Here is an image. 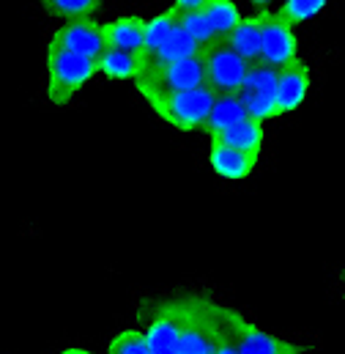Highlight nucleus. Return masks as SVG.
I'll return each instance as SVG.
<instances>
[{"label": "nucleus", "mask_w": 345, "mask_h": 354, "mask_svg": "<svg viewBox=\"0 0 345 354\" xmlns=\"http://www.w3.org/2000/svg\"><path fill=\"white\" fill-rule=\"evenodd\" d=\"M178 25H181V28L186 30V36H189L195 44H200V47H206V44H211V41L217 39L203 11H186V14H178Z\"/></svg>", "instance_id": "20"}, {"label": "nucleus", "mask_w": 345, "mask_h": 354, "mask_svg": "<svg viewBox=\"0 0 345 354\" xmlns=\"http://www.w3.org/2000/svg\"><path fill=\"white\" fill-rule=\"evenodd\" d=\"M52 41H58L61 47L77 53V55H86V58H99L104 53V33H101V22H93V17L86 19H69L63 22L52 36Z\"/></svg>", "instance_id": "9"}, {"label": "nucleus", "mask_w": 345, "mask_h": 354, "mask_svg": "<svg viewBox=\"0 0 345 354\" xmlns=\"http://www.w3.org/2000/svg\"><path fill=\"white\" fill-rule=\"evenodd\" d=\"M244 118H250V115H247V110H244L239 93H217V96H214V104H211V113H208V118H206V124H203V129L208 132V138H214V135H219V132L236 127V124L244 121Z\"/></svg>", "instance_id": "12"}, {"label": "nucleus", "mask_w": 345, "mask_h": 354, "mask_svg": "<svg viewBox=\"0 0 345 354\" xmlns=\"http://www.w3.org/2000/svg\"><path fill=\"white\" fill-rule=\"evenodd\" d=\"M253 3H255V6H258V8H266V6H268V3H271V0H253Z\"/></svg>", "instance_id": "25"}, {"label": "nucleus", "mask_w": 345, "mask_h": 354, "mask_svg": "<svg viewBox=\"0 0 345 354\" xmlns=\"http://www.w3.org/2000/svg\"><path fill=\"white\" fill-rule=\"evenodd\" d=\"M104 33V44L107 47H118V50H129V53H143V36H146V19L143 17H118L112 22L101 25Z\"/></svg>", "instance_id": "11"}, {"label": "nucleus", "mask_w": 345, "mask_h": 354, "mask_svg": "<svg viewBox=\"0 0 345 354\" xmlns=\"http://www.w3.org/2000/svg\"><path fill=\"white\" fill-rule=\"evenodd\" d=\"M214 96L217 93L208 88V86H200V88L157 93V96H148L146 102L151 104V110L165 124H170L172 129H178V132H195V129H203V124H206V118L211 113Z\"/></svg>", "instance_id": "2"}, {"label": "nucleus", "mask_w": 345, "mask_h": 354, "mask_svg": "<svg viewBox=\"0 0 345 354\" xmlns=\"http://www.w3.org/2000/svg\"><path fill=\"white\" fill-rule=\"evenodd\" d=\"M214 138L222 140V143H228V146H233V149L260 154V146H263V121H258V118H244L236 127H230V129H225V132H219Z\"/></svg>", "instance_id": "16"}, {"label": "nucleus", "mask_w": 345, "mask_h": 354, "mask_svg": "<svg viewBox=\"0 0 345 354\" xmlns=\"http://www.w3.org/2000/svg\"><path fill=\"white\" fill-rule=\"evenodd\" d=\"M104 354H151V352H148V344H146L143 330H124V333H118L110 341V346H107Z\"/></svg>", "instance_id": "21"}, {"label": "nucleus", "mask_w": 345, "mask_h": 354, "mask_svg": "<svg viewBox=\"0 0 345 354\" xmlns=\"http://www.w3.org/2000/svg\"><path fill=\"white\" fill-rule=\"evenodd\" d=\"M326 3H329V0H285L277 14H279L290 28H296V25H302V22H307V19H313V17H318V14L326 8Z\"/></svg>", "instance_id": "19"}, {"label": "nucleus", "mask_w": 345, "mask_h": 354, "mask_svg": "<svg viewBox=\"0 0 345 354\" xmlns=\"http://www.w3.org/2000/svg\"><path fill=\"white\" fill-rule=\"evenodd\" d=\"M228 322H230L239 354H302V349L296 344H288L277 335H268L266 330L250 324L241 313H236L230 308H228Z\"/></svg>", "instance_id": "7"}, {"label": "nucleus", "mask_w": 345, "mask_h": 354, "mask_svg": "<svg viewBox=\"0 0 345 354\" xmlns=\"http://www.w3.org/2000/svg\"><path fill=\"white\" fill-rule=\"evenodd\" d=\"M61 354H96V352H88V349H63Z\"/></svg>", "instance_id": "24"}, {"label": "nucleus", "mask_w": 345, "mask_h": 354, "mask_svg": "<svg viewBox=\"0 0 345 354\" xmlns=\"http://www.w3.org/2000/svg\"><path fill=\"white\" fill-rule=\"evenodd\" d=\"M203 14H206V19H208V25H211L217 39H228V33L241 19V11H239V6L233 0H208L203 6Z\"/></svg>", "instance_id": "17"}, {"label": "nucleus", "mask_w": 345, "mask_h": 354, "mask_svg": "<svg viewBox=\"0 0 345 354\" xmlns=\"http://www.w3.org/2000/svg\"><path fill=\"white\" fill-rule=\"evenodd\" d=\"M104 0H41V8L55 19H86L101 8Z\"/></svg>", "instance_id": "18"}, {"label": "nucleus", "mask_w": 345, "mask_h": 354, "mask_svg": "<svg viewBox=\"0 0 345 354\" xmlns=\"http://www.w3.org/2000/svg\"><path fill=\"white\" fill-rule=\"evenodd\" d=\"M206 66V86L214 93H239L250 72V61H244L228 39H214L200 50Z\"/></svg>", "instance_id": "4"}, {"label": "nucleus", "mask_w": 345, "mask_h": 354, "mask_svg": "<svg viewBox=\"0 0 345 354\" xmlns=\"http://www.w3.org/2000/svg\"><path fill=\"white\" fill-rule=\"evenodd\" d=\"M206 3H208V0H172V8H175L178 14H186V11H203Z\"/></svg>", "instance_id": "23"}, {"label": "nucleus", "mask_w": 345, "mask_h": 354, "mask_svg": "<svg viewBox=\"0 0 345 354\" xmlns=\"http://www.w3.org/2000/svg\"><path fill=\"white\" fill-rule=\"evenodd\" d=\"M214 354H239L233 330H230V322H228V308H222V305H219V330H217Z\"/></svg>", "instance_id": "22"}, {"label": "nucleus", "mask_w": 345, "mask_h": 354, "mask_svg": "<svg viewBox=\"0 0 345 354\" xmlns=\"http://www.w3.org/2000/svg\"><path fill=\"white\" fill-rule=\"evenodd\" d=\"M260 64H268L274 69L290 64L299 58V44L293 36V28L268 8H260Z\"/></svg>", "instance_id": "5"}, {"label": "nucleus", "mask_w": 345, "mask_h": 354, "mask_svg": "<svg viewBox=\"0 0 345 354\" xmlns=\"http://www.w3.org/2000/svg\"><path fill=\"white\" fill-rule=\"evenodd\" d=\"M184 305L186 299H168L157 305L148 327L143 330L151 354H178V341L184 330Z\"/></svg>", "instance_id": "6"}, {"label": "nucleus", "mask_w": 345, "mask_h": 354, "mask_svg": "<svg viewBox=\"0 0 345 354\" xmlns=\"http://www.w3.org/2000/svg\"><path fill=\"white\" fill-rule=\"evenodd\" d=\"M208 162L214 168V174L228 181H241L247 178L255 165H258V154L255 151H241V149H233L217 138H211V146H208Z\"/></svg>", "instance_id": "10"}, {"label": "nucleus", "mask_w": 345, "mask_h": 354, "mask_svg": "<svg viewBox=\"0 0 345 354\" xmlns=\"http://www.w3.org/2000/svg\"><path fill=\"white\" fill-rule=\"evenodd\" d=\"M228 44L250 64H255L260 58V14L253 17H241L239 25L228 33Z\"/></svg>", "instance_id": "14"}, {"label": "nucleus", "mask_w": 345, "mask_h": 354, "mask_svg": "<svg viewBox=\"0 0 345 354\" xmlns=\"http://www.w3.org/2000/svg\"><path fill=\"white\" fill-rule=\"evenodd\" d=\"M310 66L302 58H293L290 64L277 69V88H274V104H277V115L293 113L304 104L307 93H310Z\"/></svg>", "instance_id": "8"}, {"label": "nucleus", "mask_w": 345, "mask_h": 354, "mask_svg": "<svg viewBox=\"0 0 345 354\" xmlns=\"http://www.w3.org/2000/svg\"><path fill=\"white\" fill-rule=\"evenodd\" d=\"M44 66H47V99L55 107L69 104L99 75V66H96L93 58L77 55V53L61 47L52 39L47 44Z\"/></svg>", "instance_id": "1"}, {"label": "nucleus", "mask_w": 345, "mask_h": 354, "mask_svg": "<svg viewBox=\"0 0 345 354\" xmlns=\"http://www.w3.org/2000/svg\"><path fill=\"white\" fill-rule=\"evenodd\" d=\"M219 330V305L189 297L184 305V330L178 341V354H214Z\"/></svg>", "instance_id": "3"}, {"label": "nucleus", "mask_w": 345, "mask_h": 354, "mask_svg": "<svg viewBox=\"0 0 345 354\" xmlns=\"http://www.w3.org/2000/svg\"><path fill=\"white\" fill-rule=\"evenodd\" d=\"M175 25H178V11H175L172 6L168 11H162V14L151 17V19H146V36H143V53H140V58L157 55V53L168 44V39L172 36Z\"/></svg>", "instance_id": "15"}, {"label": "nucleus", "mask_w": 345, "mask_h": 354, "mask_svg": "<svg viewBox=\"0 0 345 354\" xmlns=\"http://www.w3.org/2000/svg\"><path fill=\"white\" fill-rule=\"evenodd\" d=\"M140 53L118 50V47H104V53L96 58V66L104 77L110 80H135L140 72Z\"/></svg>", "instance_id": "13"}]
</instances>
